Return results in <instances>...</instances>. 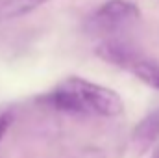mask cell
Returning a JSON list of instances; mask_svg holds the SVG:
<instances>
[{
  "mask_svg": "<svg viewBox=\"0 0 159 158\" xmlns=\"http://www.w3.org/2000/svg\"><path fill=\"white\" fill-rule=\"evenodd\" d=\"M48 101L54 108L63 112L100 116V117H115L120 116L124 110L119 93L78 77L63 80L48 95Z\"/></svg>",
  "mask_w": 159,
  "mask_h": 158,
  "instance_id": "1",
  "label": "cell"
},
{
  "mask_svg": "<svg viewBox=\"0 0 159 158\" xmlns=\"http://www.w3.org/2000/svg\"><path fill=\"white\" fill-rule=\"evenodd\" d=\"M139 21V9L131 2L111 0L96 7L83 22V30L93 37H119L120 32L128 30Z\"/></svg>",
  "mask_w": 159,
  "mask_h": 158,
  "instance_id": "2",
  "label": "cell"
},
{
  "mask_svg": "<svg viewBox=\"0 0 159 158\" xmlns=\"http://www.w3.org/2000/svg\"><path fill=\"white\" fill-rule=\"evenodd\" d=\"M98 56L104 58L109 63H115L119 67L126 69H133L135 63H139L143 58L139 56V52L128 43V41L120 39V37H111V39H104L98 45Z\"/></svg>",
  "mask_w": 159,
  "mask_h": 158,
  "instance_id": "3",
  "label": "cell"
},
{
  "mask_svg": "<svg viewBox=\"0 0 159 158\" xmlns=\"http://www.w3.org/2000/svg\"><path fill=\"white\" fill-rule=\"evenodd\" d=\"M159 138V110L148 114L143 119L131 134V149L135 155L146 153Z\"/></svg>",
  "mask_w": 159,
  "mask_h": 158,
  "instance_id": "4",
  "label": "cell"
},
{
  "mask_svg": "<svg viewBox=\"0 0 159 158\" xmlns=\"http://www.w3.org/2000/svg\"><path fill=\"white\" fill-rule=\"evenodd\" d=\"M46 2L50 0H0V22L26 15Z\"/></svg>",
  "mask_w": 159,
  "mask_h": 158,
  "instance_id": "5",
  "label": "cell"
},
{
  "mask_svg": "<svg viewBox=\"0 0 159 158\" xmlns=\"http://www.w3.org/2000/svg\"><path fill=\"white\" fill-rule=\"evenodd\" d=\"M143 82H146L152 87L159 89V65L148 62V60H141L139 63H135V67L131 69Z\"/></svg>",
  "mask_w": 159,
  "mask_h": 158,
  "instance_id": "6",
  "label": "cell"
},
{
  "mask_svg": "<svg viewBox=\"0 0 159 158\" xmlns=\"http://www.w3.org/2000/svg\"><path fill=\"white\" fill-rule=\"evenodd\" d=\"M9 123H11V116H9V114H0V140H2V136L6 134Z\"/></svg>",
  "mask_w": 159,
  "mask_h": 158,
  "instance_id": "7",
  "label": "cell"
},
{
  "mask_svg": "<svg viewBox=\"0 0 159 158\" xmlns=\"http://www.w3.org/2000/svg\"><path fill=\"white\" fill-rule=\"evenodd\" d=\"M152 158H159V147L154 151V156H152Z\"/></svg>",
  "mask_w": 159,
  "mask_h": 158,
  "instance_id": "8",
  "label": "cell"
}]
</instances>
